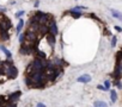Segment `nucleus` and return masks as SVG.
I'll use <instances>...</instances> for the list:
<instances>
[{"label":"nucleus","instance_id":"1","mask_svg":"<svg viewBox=\"0 0 122 107\" xmlns=\"http://www.w3.org/2000/svg\"><path fill=\"white\" fill-rule=\"evenodd\" d=\"M4 75H6L9 79H16V77H17V75H18V69L12 64V66H10L7 69H5Z\"/></svg>","mask_w":122,"mask_h":107},{"label":"nucleus","instance_id":"2","mask_svg":"<svg viewBox=\"0 0 122 107\" xmlns=\"http://www.w3.org/2000/svg\"><path fill=\"white\" fill-rule=\"evenodd\" d=\"M34 48L26 45V44H20V49H19V52L22 55H30V54H34Z\"/></svg>","mask_w":122,"mask_h":107},{"label":"nucleus","instance_id":"3","mask_svg":"<svg viewBox=\"0 0 122 107\" xmlns=\"http://www.w3.org/2000/svg\"><path fill=\"white\" fill-rule=\"evenodd\" d=\"M20 95H22V92H20V90H16V92L11 93V94L7 96V100H9L10 102H18Z\"/></svg>","mask_w":122,"mask_h":107},{"label":"nucleus","instance_id":"4","mask_svg":"<svg viewBox=\"0 0 122 107\" xmlns=\"http://www.w3.org/2000/svg\"><path fill=\"white\" fill-rule=\"evenodd\" d=\"M121 76H122V69L117 66H115V70L111 73V77L114 80H121Z\"/></svg>","mask_w":122,"mask_h":107},{"label":"nucleus","instance_id":"5","mask_svg":"<svg viewBox=\"0 0 122 107\" xmlns=\"http://www.w3.org/2000/svg\"><path fill=\"white\" fill-rule=\"evenodd\" d=\"M66 13H68V14H71L74 19H78V18H80L84 13L81 12V11H79V10H76V9H72V10H70L68 12H66Z\"/></svg>","mask_w":122,"mask_h":107},{"label":"nucleus","instance_id":"6","mask_svg":"<svg viewBox=\"0 0 122 107\" xmlns=\"http://www.w3.org/2000/svg\"><path fill=\"white\" fill-rule=\"evenodd\" d=\"M46 39H47L48 44H49L51 48H53V46L55 45V43H56V36H54V35H50V33L46 35Z\"/></svg>","mask_w":122,"mask_h":107},{"label":"nucleus","instance_id":"7","mask_svg":"<svg viewBox=\"0 0 122 107\" xmlns=\"http://www.w3.org/2000/svg\"><path fill=\"white\" fill-rule=\"evenodd\" d=\"M77 81L80 82V83H89V82L91 81V76H90L89 74H84V75L79 76V77L77 79Z\"/></svg>","mask_w":122,"mask_h":107},{"label":"nucleus","instance_id":"8","mask_svg":"<svg viewBox=\"0 0 122 107\" xmlns=\"http://www.w3.org/2000/svg\"><path fill=\"white\" fill-rule=\"evenodd\" d=\"M34 54L37 58H41V60H47V54L43 52L42 50H38V49H35L34 50Z\"/></svg>","mask_w":122,"mask_h":107},{"label":"nucleus","instance_id":"9","mask_svg":"<svg viewBox=\"0 0 122 107\" xmlns=\"http://www.w3.org/2000/svg\"><path fill=\"white\" fill-rule=\"evenodd\" d=\"M53 62H54V66L56 68H64L65 66H67V63L64 60H60V58H54Z\"/></svg>","mask_w":122,"mask_h":107},{"label":"nucleus","instance_id":"10","mask_svg":"<svg viewBox=\"0 0 122 107\" xmlns=\"http://www.w3.org/2000/svg\"><path fill=\"white\" fill-rule=\"evenodd\" d=\"M110 12H111V16L114 18H116L118 20H122V13L120 11H117V10H110Z\"/></svg>","mask_w":122,"mask_h":107},{"label":"nucleus","instance_id":"11","mask_svg":"<svg viewBox=\"0 0 122 107\" xmlns=\"http://www.w3.org/2000/svg\"><path fill=\"white\" fill-rule=\"evenodd\" d=\"M0 49H1V50H3V52H4L5 55H6L7 60H11V58H12V54L10 52V50H9V49H6L4 45H0Z\"/></svg>","mask_w":122,"mask_h":107},{"label":"nucleus","instance_id":"12","mask_svg":"<svg viewBox=\"0 0 122 107\" xmlns=\"http://www.w3.org/2000/svg\"><path fill=\"white\" fill-rule=\"evenodd\" d=\"M110 100H111V102H116V100H117V93L115 89H110Z\"/></svg>","mask_w":122,"mask_h":107},{"label":"nucleus","instance_id":"13","mask_svg":"<svg viewBox=\"0 0 122 107\" xmlns=\"http://www.w3.org/2000/svg\"><path fill=\"white\" fill-rule=\"evenodd\" d=\"M23 26H24V20H23V19H19V22H18V24H17V27H16L17 35H19V32L22 31Z\"/></svg>","mask_w":122,"mask_h":107},{"label":"nucleus","instance_id":"14","mask_svg":"<svg viewBox=\"0 0 122 107\" xmlns=\"http://www.w3.org/2000/svg\"><path fill=\"white\" fill-rule=\"evenodd\" d=\"M7 102H9V100H7V96L0 95V107H5Z\"/></svg>","mask_w":122,"mask_h":107},{"label":"nucleus","instance_id":"15","mask_svg":"<svg viewBox=\"0 0 122 107\" xmlns=\"http://www.w3.org/2000/svg\"><path fill=\"white\" fill-rule=\"evenodd\" d=\"M0 38H1L3 40H7V39L10 38L9 32H7V31H0Z\"/></svg>","mask_w":122,"mask_h":107},{"label":"nucleus","instance_id":"16","mask_svg":"<svg viewBox=\"0 0 122 107\" xmlns=\"http://www.w3.org/2000/svg\"><path fill=\"white\" fill-rule=\"evenodd\" d=\"M93 107H108V105H107V102H104V101H95V103H93Z\"/></svg>","mask_w":122,"mask_h":107},{"label":"nucleus","instance_id":"17","mask_svg":"<svg viewBox=\"0 0 122 107\" xmlns=\"http://www.w3.org/2000/svg\"><path fill=\"white\" fill-rule=\"evenodd\" d=\"M112 85L116 86L118 89H122V82H121V80H114L112 81Z\"/></svg>","mask_w":122,"mask_h":107},{"label":"nucleus","instance_id":"18","mask_svg":"<svg viewBox=\"0 0 122 107\" xmlns=\"http://www.w3.org/2000/svg\"><path fill=\"white\" fill-rule=\"evenodd\" d=\"M24 82H25L26 87L31 88V86H32V82H31V80H30V77H29V76H25V80H24Z\"/></svg>","mask_w":122,"mask_h":107},{"label":"nucleus","instance_id":"19","mask_svg":"<svg viewBox=\"0 0 122 107\" xmlns=\"http://www.w3.org/2000/svg\"><path fill=\"white\" fill-rule=\"evenodd\" d=\"M104 87L108 89V90H110V87H111V83H110V81L109 80H105L104 81Z\"/></svg>","mask_w":122,"mask_h":107},{"label":"nucleus","instance_id":"20","mask_svg":"<svg viewBox=\"0 0 122 107\" xmlns=\"http://www.w3.org/2000/svg\"><path fill=\"white\" fill-rule=\"evenodd\" d=\"M24 42H25V33L19 35V43H20V44H23Z\"/></svg>","mask_w":122,"mask_h":107},{"label":"nucleus","instance_id":"21","mask_svg":"<svg viewBox=\"0 0 122 107\" xmlns=\"http://www.w3.org/2000/svg\"><path fill=\"white\" fill-rule=\"evenodd\" d=\"M116 42H117V38H116V36H112V38H111V46H112V48L116 45Z\"/></svg>","mask_w":122,"mask_h":107},{"label":"nucleus","instance_id":"22","mask_svg":"<svg viewBox=\"0 0 122 107\" xmlns=\"http://www.w3.org/2000/svg\"><path fill=\"white\" fill-rule=\"evenodd\" d=\"M5 107H17V102H10V101H9Z\"/></svg>","mask_w":122,"mask_h":107},{"label":"nucleus","instance_id":"23","mask_svg":"<svg viewBox=\"0 0 122 107\" xmlns=\"http://www.w3.org/2000/svg\"><path fill=\"white\" fill-rule=\"evenodd\" d=\"M24 13H25L24 11H18V12L16 13V17H17V18H22V17L24 16Z\"/></svg>","mask_w":122,"mask_h":107},{"label":"nucleus","instance_id":"24","mask_svg":"<svg viewBox=\"0 0 122 107\" xmlns=\"http://www.w3.org/2000/svg\"><path fill=\"white\" fill-rule=\"evenodd\" d=\"M90 18H92V19H95V20H97L98 23H101V19H99V18H98V17H97L96 14H92V13H91V14H90Z\"/></svg>","mask_w":122,"mask_h":107},{"label":"nucleus","instance_id":"25","mask_svg":"<svg viewBox=\"0 0 122 107\" xmlns=\"http://www.w3.org/2000/svg\"><path fill=\"white\" fill-rule=\"evenodd\" d=\"M97 89H99V90H104V92H108V89H107L103 85H98V86H97Z\"/></svg>","mask_w":122,"mask_h":107},{"label":"nucleus","instance_id":"26","mask_svg":"<svg viewBox=\"0 0 122 107\" xmlns=\"http://www.w3.org/2000/svg\"><path fill=\"white\" fill-rule=\"evenodd\" d=\"M36 107H46V105H44V103H42V102H38V103L36 105Z\"/></svg>","mask_w":122,"mask_h":107},{"label":"nucleus","instance_id":"27","mask_svg":"<svg viewBox=\"0 0 122 107\" xmlns=\"http://www.w3.org/2000/svg\"><path fill=\"white\" fill-rule=\"evenodd\" d=\"M115 30L118 32H122V27H120V26H115Z\"/></svg>","mask_w":122,"mask_h":107},{"label":"nucleus","instance_id":"28","mask_svg":"<svg viewBox=\"0 0 122 107\" xmlns=\"http://www.w3.org/2000/svg\"><path fill=\"white\" fill-rule=\"evenodd\" d=\"M34 6H35V7H38V6H40V1H38V0H36V1H35Z\"/></svg>","mask_w":122,"mask_h":107},{"label":"nucleus","instance_id":"29","mask_svg":"<svg viewBox=\"0 0 122 107\" xmlns=\"http://www.w3.org/2000/svg\"><path fill=\"white\" fill-rule=\"evenodd\" d=\"M5 11H6V10H5L4 7H0V12H5Z\"/></svg>","mask_w":122,"mask_h":107}]
</instances>
